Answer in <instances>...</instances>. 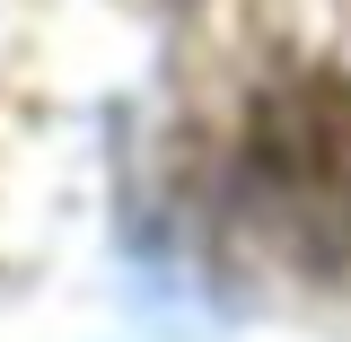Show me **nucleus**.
<instances>
[{"label":"nucleus","mask_w":351,"mask_h":342,"mask_svg":"<svg viewBox=\"0 0 351 342\" xmlns=\"http://www.w3.org/2000/svg\"><path fill=\"white\" fill-rule=\"evenodd\" d=\"M237 193L255 228L290 237L299 255H334L351 237V80H299L263 97L237 149Z\"/></svg>","instance_id":"nucleus-1"}]
</instances>
